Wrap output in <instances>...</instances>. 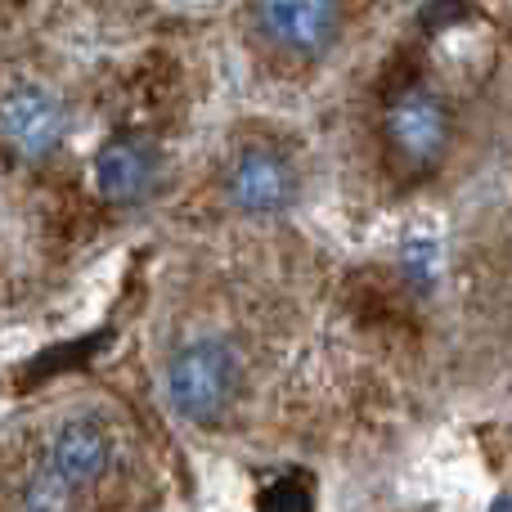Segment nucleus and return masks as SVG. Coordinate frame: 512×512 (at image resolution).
Instances as JSON below:
<instances>
[{
  "label": "nucleus",
  "mask_w": 512,
  "mask_h": 512,
  "mask_svg": "<svg viewBox=\"0 0 512 512\" xmlns=\"http://www.w3.org/2000/svg\"><path fill=\"white\" fill-rule=\"evenodd\" d=\"M68 117L63 104L41 86H14L0 95V144L23 162L50 158L63 144Z\"/></svg>",
  "instance_id": "nucleus-3"
},
{
  "label": "nucleus",
  "mask_w": 512,
  "mask_h": 512,
  "mask_svg": "<svg viewBox=\"0 0 512 512\" xmlns=\"http://www.w3.org/2000/svg\"><path fill=\"white\" fill-rule=\"evenodd\" d=\"M18 504L23 508H68L72 504V486L50 468V463H45V468H36L32 477H27Z\"/></svg>",
  "instance_id": "nucleus-8"
},
{
  "label": "nucleus",
  "mask_w": 512,
  "mask_h": 512,
  "mask_svg": "<svg viewBox=\"0 0 512 512\" xmlns=\"http://www.w3.org/2000/svg\"><path fill=\"white\" fill-rule=\"evenodd\" d=\"M108 459H113V445H108L104 427L90 423V418H72L54 432L50 441V468L68 481L72 490L90 486V481L104 477Z\"/></svg>",
  "instance_id": "nucleus-7"
},
{
  "label": "nucleus",
  "mask_w": 512,
  "mask_h": 512,
  "mask_svg": "<svg viewBox=\"0 0 512 512\" xmlns=\"http://www.w3.org/2000/svg\"><path fill=\"white\" fill-rule=\"evenodd\" d=\"M95 180L108 203H140L158 180V149L144 140H131V135L104 144L95 158Z\"/></svg>",
  "instance_id": "nucleus-6"
},
{
  "label": "nucleus",
  "mask_w": 512,
  "mask_h": 512,
  "mask_svg": "<svg viewBox=\"0 0 512 512\" xmlns=\"http://www.w3.org/2000/svg\"><path fill=\"white\" fill-rule=\"evenodd\" d=\"M225 189H230V203L239 207V212L279 216L283 207H292V198H297V171L274 149H243L239 158L230 162Z\"/></svg>",
  "instance_id": "nucleus-5"
},
{
  "label": "nucleus",
  "mask_w": 512,
  "mask_h": 512,
  "mask_svg": "<svg viewBox=\"0 0 512 512\" xmlns=\"http://www.w3.org/2000/svg\"><path fill=\"white\" fill-rule=\"evenodd\" d=\"M167 387H171V405L185 418H194V423H216V418L239 400L243 364L225 342L203 337V342H189L185 351L171 360Z\"/></svg>",
  "instance_id": "nucleus-1"
},
{
  "label": "nucleus",
  "mask_w": 512,
  "mask_h": 512,
  "mask_svg": "<svg viewBox=\"0 0 512 512\" xmlns=\"http://www.w3.org/2000/svg\"><path fill=\"white\" fill-rule=\"evenodd\" d=\"M382 135H387V162L396 167V176L418 180L441 167L450 149V108L432 90H400L387 108Z\"/></svg>",
  "instance_id": "nucleus-2"
},
{
  "label": "nucleus",
  "mask_w": 512,
  "mask_h": 512,
  "mask_svg": "<svg viewBox=\"0 0 512 512\" xmlns=\"http://www.w3.org/2000/svg\"><path fill=\"white\" fill-rule=\"evenodd\" d=\"M252 18L274 50L319 59L337 36V0H252Z\"/></svg>",
  "instance_id": "nucleus-4"
}]
</instances>
